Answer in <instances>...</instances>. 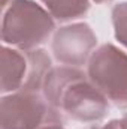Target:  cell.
<instances>
[{
  "instance_id": "1",
  "label": "cell",
  "mask_w": 127,
  "mask_h": 129,
  "mask_svg": "<svg viewBox=\"0 0 127 129\" xmlns=\"http://www.w3.org/2000/svg\"><path fill=\"white\" fill-rule=\"evenodd\" d=\"M42 93L51 107L76 122H99L109 110V101L88 75L73 66L52 68L43 81Z\"/></svg>"
},
{
  "instance_id": "2",
  "label": "cell",
  "mask_w": 127,
  "mask_h": 129,
  "mask_svg": "<svg viewBox=\"0 0 127 129\" xmlns=\"http://www.w3.org/2000/svg\"><path fill=\"white\" fill-rule=\"evenodd\" d=\"M2 41L18 50H36L55 29L54 17L33 0L2 3Z\"/></svg>"
},
{
  "instance_id": "3",
  "label": "cell",
  "mask_w": 127,
  "mask_h": 129,
  "mask_svg": "<svg viewBox=\"0 0 127 129\" xmlns=\"http://www.w3.org/2000/svg\"><path fill=\"white\" fill-rule=\"evenodd\" d=\"M52 69L45 50L2 48V95L18 90L40 92L48 72Z\"/></svg>"
},
{
  "instance_id": "4",
  "label": "cell",
  "mask_w": 127,
  "mask_h": 129,
  "mask_svg": "<svg viewBox=\"0 0 127 129\" xmlns=\"http://www.w3.org/2000/svg\"><path fill=\"white\" fill-rule=\"evenodd\" d=\"M63 125V116L40 92L18 90L3 95L0 105L2 129H43Z\"/></svg>"
},
{
  "instance_id": "5",
  "label": "cell",
  "mask_w": 127,
  "mask_h": 129,
  "mask_svg": "<svg viewBox=\"0 0 127 129\" xmlns=\"http://www.w3.org/2000/svg\"><path fill=\"white\" fill-rule=\"evenodd\" d=\"M87 75L99 92L118 108H127V54L103 44L88 59Z\"/></svg>"
},
{
  "instance_id": "6",
  "label": "cell",
  "mask_w": 127,
  "mask_h": 129,
  "mask_svg": "<svg viewBox=\"0 0 127 129\" xmlns=\"http://www.w3.org/2000/svg\"><path fill=\"white\" fill-rule=\"evenodd\" d=\"M97 38L93 29L85 23H75L60 27L52 39V54L64 66H82L88 63L93 54Z\"/></svg>"
},
{
  "instance_id": "7",
  "label": "cell",
  "mask_w": 127,
  "mask_h": 129,
  "mask_svg": "<svg viewBox=\"0 0 127 129\" xmlns=\"http://www.w3.org/2000/svg\"><path fill=\"white\" fill-rule=\"evenodd\" d=\"M48 12L58 21H72L84 17L90 9V0H40Z\"/></svg>"
},
{
  "instance_id": "8",
  "label": "cell",
  "mask_w": 127,
  "mask_h": 129,
  "mask_svg": "<svg viewBox=\"0 0 127 129\" xmlns=\"http://www.w3.org/2000/svg\"><path fill=\"white\" fill-rule=\"evenodd\" d=\"M112 24L117 41L127 48V2H121L112 9Z\"/></svg>"
},
{
  "instance_id": "9",
  "label": "cell",
  "mask_w": 127,
  "mask_h": 129,
  "mask_svg": "<svg viewBox=\"0 0 127 129\" xmlns=\"http://www.w3.org/2000/svg\"><path fill=\"white\" fill-rule=\"evenodd\" d=\"M91 129H127V114H124L121 119H114L102 126H94Z\"/></svg>"
},
{
  "instance_id": "10",
  "label": "cell",
  "mask_w": 127,
  "mask_h": 129,
  "mask_svg": "<svg viewBox=\"0 0 127 129\" xmlns=\"http://www.w3.org/2000/svg\"><path fill=\"white\" fill-rule=\"evenodd\" d=\"M43 129H64V128H63V125H51V126H46Z\"/></svg>"
},
{
  "instance_id": "11",
  "label": "cell",
  "mask_w": 127,
  "mask_h": 129,
  "mask_svg": "<svg viewBox=\"0 0 127 129\" xmlns=\"http://www.w3.org/2000/svg\"><path fill=\"white\" fill-rule=\"evenodd\" d=\"M96 3H108V2H112V0H93Z\"/></svg>"
},
{
  "instance_id": "12",
  "label": "cell",
  "mask_w": 127,
  "mask_h": 129,
  "mask_svg": "<svg viewBox=\"0 0 127 129\" xmlns=\"http://www.w3.org/2000/svg\"><path fill=\"white\" fill-rule=\"evenodd\" d=\"M5 2H8V0H2V3H5Z\"/></svg>"
}]
</instances>
